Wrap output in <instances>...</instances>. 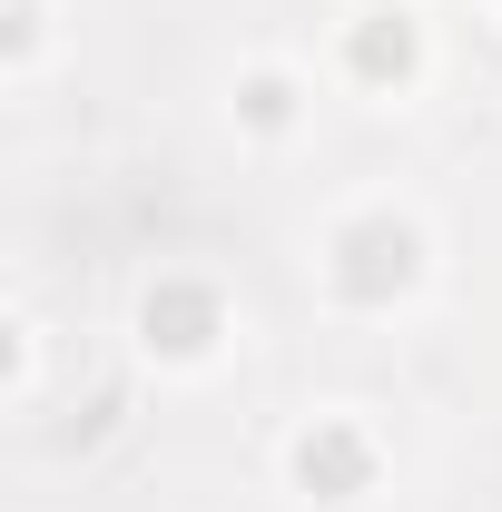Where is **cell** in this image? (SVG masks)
Listing matches in <instances>:
<instances>
[{"label":"cell","mask_w":502,"mask_h":512,"mask_svg":"<svg viewBox=\"0 0 502 512\" xmlns=\"http://www.w3.org/2000/svg\"><path fill=\"white\" fill-rule=\"evenodd\" d=\"M286 473H296V493L325 512H355L365 493H375V434L355 424V404H325L315 424H296V444H286Z\"/></svg>","instance_id":"cell-1"},{"label":"cell","mask_w":502,"mask_h":512,"mask_svg":"<svg viewBox=\"0 0 502 512\" xmlns=\"http://www.w3.org/2000/svg\"><path fill=\"white\" fill-rule=\"evenodd\" d=\"M227 119L247 128V138H286V128L306 119V79H296L286 60L237 69V79H227Z\"/></svg>","instance_id":"cell-2"}]
</instances>
